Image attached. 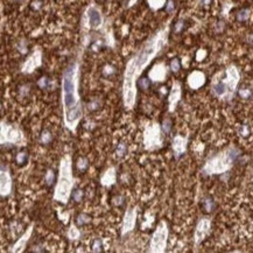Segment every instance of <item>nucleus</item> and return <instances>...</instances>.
Wrapping results in <instances>:
<instances>
[{
    "mask_svg": "<svg viewBox=\"0 0 253 253\" xmlns=\"http://www.w3.org/2000/svg\"><path fill=\"white\" fill-rule=\"evenodd\" d=\"M204 82H206V77L200 71L192 72L189 76V78H188V83H189L190 88H192V89H198L200 86L204 84Z\"/></svg>",
    "mask_w": 253,
    "mask_h": 253,
    "instance_id": "dca6fc26",
    "label": "nucleus"
},
{
    "mask_svg": "<svg viewBox=\"0 0 253 253\" xmlns=\"http://www.w3.org/2000/svg\"><path fill=\"white\" fill-rule=\"evenodd\" d=\"M77 88H78L77 85V66L75 63H72L66 69L62 78L63 115L75 109L82 107Z\"/></svg>",
    "mask_w": 253,
    "mask_h": 253,
    "instance_id": "f03ea898",
    "label": "nucleus"
},
{
    "mask_svg": "<svg viewBox=\"0 0 253 253\" xmlns=\"http://www.w3.org/2000/svg\"><path fill=\"white\" fill-rule=\"evenodd\" d=\"M89 223H90V217L86 215V214L78 215V217H77V225H78V226H83V225L89 224Z\"/></svg>",
    "mask_w": 253,
    "mask_h": 253,
    "instance_id": "5701e85b",
    "label": "nucleus"
},
{
    "mask_svg": "<svg viewBox=\"0 0 253 253\" xmlns=\"http://www.w3.org/2000/svg\"><path fill=\"white\" fill-rule=\"evenodd\" d=\"M117 181V173H115V167H110L103 173L100 176V184L104 187H111L113 186Z\"/></svg>",
    "mask_w": 253,
    "mask_h": 253,
    "instance_id": "4468645a",
    "label": "nucleus"
},
{
    "mask_svg": "<svg viewBox=\"0 0 253 253\" xmlns=\"http://www.w3.org/2000/svg\"><path fill=\"white\" fill-rule=\"evenodd\" d=\"M148 2H149V5H151L152 8L158 10V8H160L165 4V0H148Z\"/></svg>",
    "mask_w": 253,
    "mask_h": 253,
    "instance_id": "bb28decb",
    "label": "nucleus"
},
{
    "mask_svg": "<svg viewBox=\"0 0 253 253\" xmlns=\"http://www.w3.org/2000/svg\"><path fill=\"white\" fill-rule=\"evenodd\" d=\"M248 16H250V12H248V10H243L238 13V20H240V21L247 20Z\"/></svg>",
    "mask_w": 253,
    "mask_h": 253,
    "instance_id": "7c9ffc66",
    "label": "nucleus"
},
{
    "mask_svg": "<svg viewBox=\"0 0 253 253\" xmlns=\"http://www.w3.org/2000/svg\"><path fill=\"white\" fill-rule=\"evenodd\" d=\"M13 188V181L11 176L10 169L4 163H1V169H0V195L1 197H6L12 192Z\"/></svg>",
    "mask_w": 253,
    "mask_h": 253,
    "instance_id": "6e6552de",
    "label": "nucleus"
},
{
    "mask_svg": "<svg viewBox=\"0 0 253 253\" xmlns=\"http://www.w3.org/2000/svg\"><path fill=\"white\" fill-rule=\"evenodd\" d=\"M38 85H40V88H42V89H46L47 88V78L46 77H42L40 81H38Z\"/></svg>",
    "mask_w": 253,
    "mask_h": 253,
    "instance_id": "473e14b6",
    "label": "nucleus"
},
{
    "mask_svg": "<svg viewBox=\"0 0 253 253\" xmlns=\"http://www.w3.org/2000/svg\"><path fill=\"white\" fill-rule=\"evenodd\" d=\"M40 63H41V54L40 53L33 54V55L27 60V62L25 63L24 71L25 72H32L35 68L40 66Z\"/></svg>",
    "mask_w": 253,
    "mask_h": 253,
    "instance_id": "f3484780",
    "label": "nucleus"
},
{
    "mask_svg": "<svg viewBox=\"0 0 253 253\" xmlns=\"http://www.w3.org/2000/svg\"><path fill=\"white\" fill-rule=\"evenodd\" d=\"M167 41V30L159 32L154 38L148 40L147 43L138 53V55L132 58L127 66L124 76V84H123V100L124 106L127 110L133 109L135 100H137V88H135V79L142 71V69L147 66L149 61L161 50V48L166 44Z\"/></svg>",
    "mask_w": 253,
    "mask_h": 253,
    "instance_id": "f257e3e1",
    "label": "nucleus"
},
{
    "mask_svg": "<svg viewBox=\"0 0 253 253\" xmlns=\"http://www.w3.org/2000/svg\"><path fill=\"white\" fill-rule=\"evenodd\" d=\"M74 189V176H72V159L69 154H66L60 162V174L57 183L54 191V200L67 204Z\"/></svg>",
    "mask_w": 253,
    "mask_h": 253,
    "instance_id": "7ed1b4c3",
    "label": "nucleus"
},
{
    "mask_svg": "<svg viewBox=\"0 0 253 253\" xmlns=\"http://www.w3.org/2000/svg\"><path fill=\"white\" fill-rule=\"evenodd\" d=\"M55 178H56V176H55V173H54L53 169H48L46 175H44V181L47 183V186H53V183L55 182Z\"/></svg>",
    "mask_w": 253,
    "mask_h": 253,
    "instance_id": "412c9836",
    "label": "nucleus"
},
{
    "mask_svg": "<svg viewBox=\"0 0 253 253\" xmlns=\"http://www.w3.org/2000/svg\"><path fill=\"white\" fill-rule=\"evenodd\" d=\"M83 196H84V192H83L82 189H76V190L72 191V194H71L72 200L75 201V202H77V203L83 200Z\"/></svg>",
    "mask_w": 253,
    "mask_h": 253,
    "instance_id": "393cba45",
    "label": "nucleus"
},
{
    "mask_svg": "<svg viewBox=\"0 0 253 253\" xmlns=\"http://www.w3.org/2000/svg\"><path fill=\"white\" fill-rule=\"evenodd\" d=\"M168 225L165 220H161L158 224L151 238L149 252H165L167 247L168 240Z\"/></svg>",
    "mask_w": 253,
    "mask_h": 253,
    "instance_id": "0eeeda50",
    "label": "nucleus"
},
{
    "mask_svg": "<svg viewBox=\"0 0 253 253\" xmlns=\"http://www.w3.org/2000/svg\"><path fill=\"white\" fill-rule=\"evenodd\" d=\"M135 222H137V209L135 208H129L126 211L123 219V228H121V233L126 234L131 232L135 226Z\"/></svg>",
    "mask_w": 253,
    "mask_h": 253,
    "instance_id": "9d476101",
    "label": "nucleus"
},
{
    "mask_svg": "<svg viewBox=\"0 0 253 253\" xmlns=\"http://www.w3.org/2000/svg\"><path fill=\"white\" fill-rule=\"evenodd\" d=\"M206 210L208 211H210L211 210V204H212V202H210V200H208V201H206Z\"/></svg>",
    "mask_w": 253,
    "mask_h": 253,
    "instance_id": "c9c22d12",
    "label": "nucleus"
},
{
    "mask_svg": "<svg viewBox=\"0 0 253 253\" xmlns=\"http://www.w3.org/2000/svg\"><path fill=\"white\" fill-rule=\"evenodd\" d=\"M166 77V68L163 66H156L154 67L151 72H149V78L152 81H155V82H160V81H163V78Z\"/></svg>",
    "mask_w": 253,
    "mask_h": 253,
    "instance_id": "a211bd4d",
    "label": "nucleus"
},
{
    "mask_svg": "<svg viewBox=\"0 0 253 253\" xmlns=\"http://www.w3.org/2000/svg\"><path fill=\"white\" fill-rule=\"evenodd\" d=\"M239 151L234 147H229L216 155L211 156L202 168V172L206 175H217L230 170L233 166L236 159L238 158Z\"/></svg>",
    "mask_w": 253,
    "mask_h": 253,
    "instance_id": "20e7f679",
    "label": "nucleus"
},
{
    "mask_svg": "<svg viewBox=\"0 0 253 253\" xmlns=\"http://www.w3.org/2000/svg\"><path fill=\"white\" fill-rule=\"evenodd\" d=\"M88 21H89V26L91 28H98L100 25H102V14L99 13V11L96 10L95 7H90L88 10Z\"/></svg>",
    "mask_w": 253,
    "mask_h": 253,
    "instance_id": "2eb2a0df",
    "label": "nucleus"
},
{
    "mask_svg": "<svg viewBox=\"0 0 253 253\" xmlns=\"http://www.w3.org/2000/svg\"><path fill=\"white\" fill-rule=\"evenodd\" d=\"M52 140H53V134L50 133L48 129H44L41 133V137H40V142L42 145H48V143L52 142Z\"/></svg>",
    "mask_w": 253,
    "mask_h": 253,
    "instance_id": "aec40b11",
    "label": "nucleus"
},
{
    "mask_svg": "<svg viewBox=\"0 0 253 253\" xmlns=\"http://www.w3.org/2000/svg\"><path fill=\"white\" fill-rule=\"evenodd\" d=\"M166 10H167V12H173L174 11V2H173V0H169L167 2V6H166Z\"/></svg>",
    "mask_w": 253,
    "mask_h": 253,
    "instance_id": "72a5a7b5",
    "label": "nucleus"
},
{
    "mask_svg": "<svg viewBox=\"0 0 253 253\" xmlns=\"http://www.w3.org/2000/svg\"><path fill=\"white\" fill-rule=\"evenodd\" d=\"M162 132L163 133H169V131H170V129H172V123H170V120L169 119H166L165 121H163V124H162Z\"/></svg>",
    "mask_w": 253,
    "mask_h": 253,
    "instance_id": "c756f323",
    "label": "nucleus"
},
{
    "mask_svg": "<svg viewBox=\"0 0 253 253\" xmlns=\"http://www.w3.org/2000/svg\"><path fill=\"white\" fill-rule=\"evenodd\" d=\"M126 152H127V147H126V145H125V143H120V145H118L117 152H115L118 158H121V156H124L125 154H126Z\"/></svg>",
    "mask_w": 253,
    "mask_h": 253,
    "instance_id": "a878e982",
    "label": "nucleus"
},
{
    "mask_svg": "<svg viewBox=\"0 0 253 253\" xmlns=\"http://www.w3.org/2000/svg\"><path fill=\"white\" fill-rule=\"evenodd\" d=\"M210 229H211V219L209 217H202L198 220L197 225H196L195 233H194L195 245L201 244L206 238V236L210 232Z\"/></svg>",
    "mask_w": 253,
    "mask_h": 253,
    "instance_id": "1a4fd4ad",
    "label": "nucleus"
},
{
    "mask_svg": "<svg viewBox=\"0 0 253 253\" xmlns=\"http://www.w3.org/2000/svg\"><path fill=\"white\" fill-rule=\"evenodd\" d=\"M162 127L158 123H148L143 131V147L147 151H154L162 145Z\"/></svg>",
    "mask_w": 253,
    "mask_h": 253,
    "instance_id": "423d86ee",
    "label": "nucleus"
},
{
    "mask_svg": "<svg viewBox=\"0 0 253 253\" xmlns=\"http://www.w3.org/2000/svg\"><path fill=\"white\" fill-rule=\"evenodd\" d=\"M32 232H33V224L25 231V233L16 240V243L12 246V248H10V252H22L25 246L28 243L30 236H32Z\"/></svg>",
    "mask_w": 253,
    "mask_h": 253,
    "instance_id": "ddd939ff",
    "label": "nucleus"
},
{
    "mask_svg": "<svg viewBox=\"0 0 253 253\" xmlns=\"http://www.w3.org/2000/svg\"><path fill=\"white\" fill-rule=\"evenodd\" d=\"M1 145H16L24 146L26 143L25 134L16 125L10 124L5 120L1 121Z\"/></svg>",
    "mask_w": 253,
    "mask_h": 253,
    "instance_id": "39448f33",
    "label": "nucleus"
},
{
    "mask_svg": "<svg viewBox=\"0 0 253 253\" xmlns=\"http://www.w3.org/2000/svg\"><path fill=\"white\" fill-rule=\"evenodd\" d=\"M170 69H172L174 72H177L180 70V62H178L177 58H174L172 61V63H170Z\"/></svg>",
    "mask_w": 253,
    "mask_h": 253,
    "instance_id": "2f4dec72",
    "label": "nucleus"
},
{
    "mask_svg": "<svg viewBox=\"0 0 253 253\" xmlns=\"http://www.w3.org/2000/svg\"><path fill=\"white\" fill-rule=\"evenodd\" d=\"M187 145H188V138L182 135H175L173 139V151L175 153V156L178 158L186 153Z\"/></svg>",
    "mask_w": 253,
    "mask_h": 253,
    "instance_id": "f8f14e48",
    "label": "nucleus"
},
{
    "mask_svg": "<svg viewBox=\"0 0 253 253\" xmlns=\"http://www.w3.org/2000/svg\"><path fill=\"white\" fill-rule=\"evenodd\" d=\"M181 95H182L181 85H180L178 82H175L173 84L170 93L168 96V111L169 112H174L175 111L178 102L181 100Z\"/></svg>",
    "mask_w": 253,
    "mask_h": 253,
    "instance_id": "9b49d317",
    "label": "nucleus"
},
{
    "mask_svg": "<svg viewBox=\"0 0 253 253\" xmlns=\"http://www.w3.org/2000/svg\"><path fill=\"white\" fill-rule=\"evenodd\" d=\"M88 167H89V161H88V159H85V158L78 159V161H77V168H78L79 172H85L86 169H88Z\"/></svg>",
    "mask_w": 253,
    "mask_h": 253,
    "instance_id": "4be33fe9",
    "label": "nucleus"
},
{
    "mask_svg": "<svg viewBox=\"0 0 253 253\" xmlns=\"http://www.w3.org/2000/svg\"><path fill=\"white\" fill-rule=\"evenodd\" d=\"M102 247H103L102 240H100V239H96L95 242H93V244H92V251H93V252H99V251L103 250Z\"/></svg>",
    "mask_w": 253,
    "mask_h": 253,
    "instance_id": "cd10ccee",
    "label": "nucleus"
},
{
    "mask_svg": "<svg viewBox=\"0 0 253 253\" xmlns=\"http://www.w3.org/2000/svg\"><path fill=\"white\" fill-rule=\"evenodd\" d=\"M27 160H28V154L26 152H20L15 156V161H16L18 165H24V163L27 162Z\"/></svg>",
    "mask_w": 253,
    "mask_h": 253,
    "instance_id": "b1692460",
    "label": "nucleus"
},
{
    "mask_svg": "<svg viewBox=\"0 0 253 253\" xmlns=\"http://www.w3.org/2000/svg\"><path fill=\"white\" fill-rule=\"evenodd\" d=\"M138 85L140 89H143V90L148 89V86H149V78H141V79H139Z\"/></svg>",
    "mask_w": 253,
    "mask_h": 253,
    "instance_id": "c85d7f7f",
    "label": "nucleus"
},
{
    "mask_svg": "<svg viewBox=\"0 0 253 253\" xmlns=\"http://www.w3.org/2000/svg\"><path fill=\"white\" fill-rule=\"evenodd\" d=\"M182 26H183V22H182V21H178V22H177V25H176V27H175L176 32H180V30H181Z\"/></svg>",
    "mask_w": 253,
    "mask_h": 253,
    "instance_id": "f704fd0d",
    "label": "nucleus"
},
{
    "mask_svg": "<svg viewBox=\"0 0 253 253\" xmlns=\"http://www.w3.org/2000/svg\"><path fill=\"white\" fill-rule=\"evenodd\" d=\"M68 237H69V239H71V240H76V239H78L81 237V231L77 229L76 225L71 224L70 229L68 231Z\"/></svg>",
    "mask_w": 253,
    "mask_h": 253,
    "instance_id": "6ab92c4d",
    "label": "nucleus"
}]
</instances>
